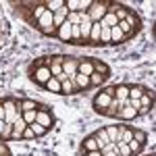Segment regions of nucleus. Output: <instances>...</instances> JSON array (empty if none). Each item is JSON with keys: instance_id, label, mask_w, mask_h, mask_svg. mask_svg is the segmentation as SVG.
I'll list each match as a JSON object with an SVG mask.
<instances>
[{"instance_id": "f257e3e1", "label": "nucleus", "mask_w": 156, "mask_h": 156, "mask_svg": "<svg viewBox=\"0 0 156 156\" xmlns=\"http://www.w3.org/2000/svg\"><path fill=\"white\" fill-rule=\"evenodd\" d=\"M12 11L23 23H27L29 27L36 29L40 17L46 12V2L44 0H37V2H31V0L29 2H12Z\"/></svg>"}, {"instance_id": "f03ea898", "label": "nucleus", "mask_w": 156, "mask_h": 156, "mask_svg": "<svg viewBox=\"0 0 156 156\" xmlns=\"http://www.w3.org/2000/svg\"><path fill=\"white\" fill-rule=\"evenodd\" d=\"M50 77H52V73H50V69L46 67L44 56H37V58H34L27 65V79L34 81L37 87H44Z\"/></svg>"}, {"instance_id": "7ed1b4c3", "label": "nucleus", "mask_w": 156, "mask_h": 156, "mask_svg": "<svg viewBox=\"0 0 156 156\" xmlns=\"http://www.w3.org/2000/svg\"><path fill=\"white\" fill-rule=\"evenodd\" d=\"M117 25H119V29L123 31V36H125V40H127V42H129V40H133V37L142 31V27H144L142 17L133 11V9H129L127 17H125V21H121V23H117Z\"/></svg>"}, {"instance_id": "20e7f679", "label": "nucleus", "mask_w": 156, "mask_h": 156, "mask_svg": "<svg viewBox=\"0 0 156 156\" xmlns=\"http://www.w3.org/2000/svg\"><path fill=\"white\" fill-rule=\"evenodd\" d=\"M36 123H40L42 127H46V129H52L54 125H56V115H54V110L48 106V104H40V108L36 110Z\"/></svg>"}, {"instance_id": "39448f33", "label": "nucleus", "mask_w": 156, "mask_h": 156, "mask_svg": "<svg viewBox=\"0 0 156 156\" xmlns=\"http://www.w3.org/2000/svg\"><path fill=\"white\" fill-rule=\"evenodd\" d=\"M36 29L42 34V36H46V37H54L56 36V29H54V12H50V11L44 12V15L40 17V21H37Z\"/></svg>"}, {"instance_id": "423d86ee", "label": "nucleus", "mask_w": 156, "mask_h": 156, "mask_svg": "<svg viewBox=\"0 0 156 156\" xmlns=\"http://www.w3.org/2000/svg\"><path fill=\"white\" fill-rule=\"evenodd\" d=\"M2 104H4V110H6V119H4V123H15V119H17V117H21L19 98L6 96V98H2Z\"/></svg>"}, {"instance_id": "0eeeda50", "label": "nucleus", "mask_w": 156, "mask_h": 156, "mask_svg": "<svg viewBox=\"0 0 156 156\" xmlns=\"http://www.w3.org/2000/svg\"><path fill=\"white\" fill-rule=\"evenodd\" d=\"M112 102V98L108 96L104 90H100L98 94H94V98H92V110L96 112V115H100V117H104V112H106L108 104Z\"/></svg>"}, {"instance_id": "6e6552de", "label": "nucleus", "mask_w": 156, "mask_h": 156, "mask_svg": "<svg viewBox=\"0 0 156 156\" xmlns=\"http://www.w3.org/2000/svg\"><path fill=\"white\" fill-rule=\"evenodd\" d=\"M108 11V0H92V4H90V9H87V17L98 23Z\"/></svg>"}, {"instance_id": "1a4fd4ad", "label": "nucleus", "mask_w": 156, "mask_h": 156, "mask_svg": "<svg viewBox=\"0 0 156 156\" xmlns=\"http://www.w3.org/2000/svg\"><path fill=\"white\" fill-rule=\"evenodd\" d=\"M154 110V90H146V94L140 98V108H137V117H146Z\"/></svg>"}, {"instance_id": "9d476101", "label": "nucleus", "mask_w": 156, "mask_h": 156, "mask_svg": "<svg viewBox=\"0 0 156 156\" xmlns=\"http://www.w3.org/2000/svg\"><path fill=\"white\" fill-rule=\"evenodd\" d=\"M77 65H79V56H73V54H62V73L73 79L75 73H77Z\"/></svg>"}, {"instance_id": "9b49d317", "label": "nucleus", "mask_w": 156, "mask_h": 156, "mask_svg": "<svg viewBox=\"0 0 156 156\" xmlns=\"http://www.w3.org/2000/svg\"><path fill=\"white\" fill-rule=\"evenodd\" d=\"M92 0H65V6L69 12H87Z\"/></svg>"}, {"instance_id": "f8f14e48", "label": "nucleus", "mask_w": 156, "mask_h": 156, "mask_svg": "<svg viewBox=\"0 0 156 156\" xmlns=\"http://www.w3.org/2000/svg\"><path fill=\"white\" fill-rule=\"evenodd\" d=\"M56 79L60 81V96H73V94H79V90L73 85V81L65 75V73H62L60 77H56Z\"/></svg>"}, {"instance_id": "ddd939ff", "label": "nucleus", "mask_w": 156, "mask_h": 156, "mask_svg": "<svg viewBox=\"0 0 156 156\" xmlns=\"http://www.w3.org/2000/svg\"><path fill=\"white\" fill-rule=\"evenodd\" d=\"M77 73H81V75H85V77H90V75L94 73V58H92V56H79Z\"/></svg>"}, {"instance_id": "4468645a", "label": "nucleus", "mask_w": 156, "mask_h": 156, "mask_svg": "<svg viewBox=\"0 0 156 156\" xmlns=\"http://www.w3.org/2000/svg\"><path fill=\"white\" fill-rule=\"evenodd\" d=\"M115 87V100H119L121 106H127V98H129V83H119Z\"/></svg>"}, {"instance_id": "2eb2a0df", "label": "nucleus", "mask_w": 156, "mask_h": 156, "mask_svg": "<svg viewBox=\"0 0 156 156\" xmlns=\"http://www.w3.org/2000/svg\"><path fill=\"white\" fill-rule=\"evenodd\" d=\"M54 40H58V42H62V44H69V42H71V23H69V21H65V23L56 29Z\"/></svg>"}, {"instance_id": "dca6fc26", "label": "nucleus", "mask_w": 156, "mask_h": 156, "mask_svg": "<svg viewBox=\"0 0 156 156\" xmlns=\"http://www.w3.org/2000/svg\"><path fill=\"white\" fill-rule=\"evenodd\" d=\"M92 150H98V142H96V137L90 133V135H85L83 140H81V144H79V154L92 152Z\"/></svg>"}, {"instance_id": "f3484780", "label": "nucleus", "mask_w": 156, "mask_h": 156, "mask_svg": "<svg viewBox=\"0 0 156 156\" xmlns=\"http://www.w3.org/2000/svg\"><path fill=\"white\" fill-rule=\"evenodd\" d=\"M27 127V123L23 121V117H17L15 123H12V133H11V140H21L23 137V131Z\"/></svg>"}, {"instance_id": "a211bd4d", "label": "nucleus", "mask_w": 156, "mask_h": 156, "mask_svg": "<svg viewBox=\"0 0 156 156\" xmlns=\"http://www.w3.org/2000/svg\"><path fill=\"white\" fill-rule=\"evenodd\" d=\"M135 117H137V110L133 106H129V104L127 106H121V110L117 112V121H133Z\"/></svg>"}, {"instance_id": "6ab92c4d", "label": "nucleus", "mask_w": 156, "mask_h": 156, "mask_svg": "<svg viewBox=\"0 0 156 156\" xmlns=\"http://www.w3.org/2000/svg\"><path fill=\"white\" fill-rule=\"evenodd\" d=\"M133 137V127H129L127 123H119V142L129 144Z\"/></svg>"}, {"instance_id": "aec40b11", "label": "nucleus", "mask_w": 156, "mask_h": 156, "mask_svg": "<svg viewBox=\"0 0 156 156\" xmlns=\"http://www.w3.org/2000/svg\"><path fill=\"white\" fill-rule=\"evenodd\" d=\"M71 81H73V85H75L79 92L92 90V87H90V77H85V75H81V73H75V77H73Z\"/></svg>"}, {"instance_id": "412c9836", "label": "nucleus", "mask_w": 156, "mask_h": 156, "mask_svg": "<svg viewBox=\"0 0 156 156\" xmlns=\"http://www.w3.org/2000/svg\"><path fill=\"white\" fill-rule=\"evenodd\" d=\"M148 85L144 83H129V100H140L146 94Z\"/></svg>"}, {"instance_id": "4be33fe9", "label": "nucleus", "mask_w": 156, "mask_h": 156, "mask_svg": "<svg viewBox=\"0 0 156 156\" xmlns=\"http://www.w3.org/2000/svg\"><path fill=\"white\" fill-rule=\"evenodd\" d=\"M127 40L123 36V31L119 29V25H115V27H110V46H121V44H125Z\"/></svg>"}, {"instance_id": "5701e85b", "label": "nucleus", "mask_w": 156, "mask_h": 156, "mask_svg": "<svg viewBox=\"0 0 156 156\" xmlns=\"http://www.w3.org/2000/svg\"><path fill=\"white\" fill-rule=\"evenodd\" d=\"M42 102L37 100H31V98H19V106H21V115L27 112V110H37Z\"/></svg>"}, {"instance_id": "b1692460", "label": "nucleus", "mask_w": 156, "mask_h": 156, "mask_svg": "<svg viewBox=\"0 0 156 156\" xmlns=\"http://www.w3.org/2000/svg\"><path fill=\"white\" fill-rule=\"evenodd\" d=\"M108 77H110L108 73H96L94 71L92 75H90V87H100L102 83L108 81Z\"/></svg>"}, {"instance_id": "393cba45", "label": "nucleus", "mask_w": 156, "mask_h": 156, "mask_svg": "<svg viewBox=\"0 0 156 156\" xmlns=\"http://www.w3.org/2000/svg\"><path fill=\"white\" fill-rule=\"evenodd\" d=\"M92 135L96 137V142H98V150H100V148H104V146L108 144V135H106V131H104V127L96 129V131L92 133Z\"/></svg>"}, {"instance_id": "a878e982", "label": "nucleus", "mask_w": 156, "mask_h": 156, "mask_svg": "<svg viewBox=\"0 0 156 156\" xmlns=\"http://www.w3.org/2000/svg\"><path fill=\"white\" fill-rule=\"evenodd\" d=\"M119 110H121V102L112 98V102L108 104L106 112H104V117H108V119H117V112H119Z\"/></svg>"}, {"instance_id": "bb28decb", "label": "nucleus", "mask_w": 156, "mask_h": 156, "mask_svg": "<svg viewBox=\"0 0 156 156\" xmlns=\"http://www.w3.org/2000/svg\"><path fill=\"white\" fill-rule=\"evenodd\" d=\"M104 131H106V135H108V142H115V144L119 142V123L104 127Z\"/></svg>"}, {"instance_id": "cd10ccee", "label": "nucleus", "mask_w": 156, "mask_h": 156, "mask_svg": "<svg viewBox=\"0 0 156 156\" xmlns=\"http://www.w3.org/2000/svg\"><path fill=\"white\" fill-rule=\"evenodd\" d=\"M44 90H48L50 94H58L60 96V81L56 77H50L48 81H46V85H44Z\"/></svg>"}, {"instance_id": "c85d7f7f", "label": "nucleus", "mask_w": 156, "mask_h": 156, "mask_svg": "<svg viewBox=\"0 0 156 156\" xmlns=\"http://www.w3.org/2000/svg\"><path fill=\"white\" fill-rule=\"evenodd\" d=\"M44 2H46V11L50 12H56L65 6V0H44Z\"/></svg>"}, {"instance_id": "c756f323", "label": "nucleus", "mask_w": 156, "mask_h": 156, "mask_svg": "<svg viewBox=\"0 0 156 156\" xmlns=\"http://www.w3.org/2000/svg\"><path fill=\"white\" fill-rule=\"evenodd\" d=\"M100 25H104V27H115V25H117V17H115V12H106V15L100 19Z\"/></svg>"}, {"instance_id": "7c9ffc66", "label": "nucleus", "mask_w": 156, "mask_h": 156, "mask_svg": "<svg viewBox=\"0 0 156 156\" xmlns=\"http://www.w3.org/2000/svg\"><path fill=\"white\" fill-rule=\"evenodd\" d=\"M129 9H131V6H127V4H119V9L115 11V17H117V23H121V21H125V17H127V12H129Z\"/></svg>"}, {"instance_id": "2f4dec72", "label": "nucleus", "mask_w": 156, "mask_h": 156, "mask_svg": "<svg viewBox=\"0 0 156 156\" xmlns=\"http://www.w3.org/2000/svg\"><path fill=\"white\" fill-rule=\"evenodd\" d=\"M94 71H96V73H108V75H110V67H108L104 60L94 58Z\"/></svg>"}, {"instance_id": "473e14b6", "label": "nucleus", "mask_w": 156, "mask_h": 156, "mask_svg": "<svg viewBox=\"0 0 156 156\" xmlns=\"http://www.w3.org/2000/svg\"><path fill=\"white\" fill-rule=\"evenodd\" d=\"M100 44L102 46H110V27H104L100 29Z\"/></svg>"}, {"instance_id": "72a5a7b5", "label": "nucleus", "mask_w": 156, "mask_h": 156, "mask_svg": "<svg viewBox=\"0 0 156 156\" xmlns=\"http://www.w3.org/2000/svg\"><path fill=\"white\" fill-rule=\"evenodd\" d=\"M133 140L140 142L142 146H146L148 144V133H146L144 129H133Z\"/></svg>"}, {"instance_id": "f704fd0d", "label": "nucleus", "mask_w": 156, "mask_h": 156, "mask_svg": "<svg viewBox=\"0 0 156 156\" xmlns=\"http://www.w3.org/2000/svg\"><path fill=\"white\" fill-rule=\"evenodd\" d=\"M127 146H129V150H131V156H140V154H142V150H144V146L140 144V142H135L133 137H131V142H129Z\"/></svg>"}, {"instance_id": "c9c22d12", "label": "nucleus", "mask_w": 156, "mask_h": 156, "mask_svg": "<svg viewBox=\"0 0 156 156\" xmlns=\"http://www.w3.org/2000/svg\"><path fill=\"white\" fill-rule=\"evenodd\" d=\"M29 127H31V131L36 133V137H44V135L48 133V129H46V127H42L40 123H36V121H34V123H31Z\"/></svg>"}, {"instance_id": "e433bc0d", "label": "nucleus", "mask_w": 156, "mask_h": 156, "mask_svg": "<svg viewBox=\"0 0 156 156\" xmlns=\"http://www.w3.org/2000/svg\"><path fill=\"white\" fill-rule=\"evenodd\" d=\"M117 152H119V156H131V150H129V146L123 144V142H117Z\"/></svg>"}, {"instance_id": "4c0bfd02", "label": "nucleus", "mask_w": 156, "mask_h": 156, "mask_svg": "<svg viewBox=\"0 0 156 156\" xmlns=\"http://www.w3.org/2000/svg\"><path fill=\"white\" fill-rule=\"evenodd\" d=\"M21 117H23V121L27 123V125H31V123L36 121V110H27V112H23Z\"/></svg>"}, {"instance_id": "58836bf2", "label": "nucleus", "mask_w": 156, "mask_h": 156, "mask_svg": "<svg viewBox=\"0 0 156 156\" xmlns=\"http://www.w3.org/2000/svg\"><path fill=\"white\" fill-rule=\"evenodd\" d=\"M0 156H12L11 148L6 146V142H2V140H0Z\"/></svg>"}, {"instance_id": "ea45409f", "label": "nucleus", "mask_w": 156, "mask_h": 156, "mask_svg": "<svg viewBox=\"0 0 156 156\" xmlns=\"http://www.w3.org/2000/svg\"><path fill=\"white\" fill-rule=\"evenodd\" d=\"M21 140H36V133L31 131V127H29V125L25 127V131H23V137H21Z\"/></svg>"}, {"instance_id": "a19ab883", "label": "nucleus", "mask_w": 156, "mask_h": 156, "mask_svg": "<svg viewBox=\"0 0 156 156\" xmlns=\"http://www.w3.org/2000/svg\"><path fill=\"white\" fill-rule=\"evenodd\" d=\"M79 156H102V154H100V150H92V152H83Z\"/></svg>"}, {"instance_id": "79ce46f5", "label": "nucleus", "mask_w": 156, "mask_h": 156, "mask_svg": "<svg viewBox=\"0 0 156 156\" xmlns=\"http://www.w3.org/2000/svg\"><path fill=\"white\" fill-rule=\"evenodd\" d=\"M6 119V110H4V104H0V121Z\"/></svg>"}, {"instance_id": "37998d69", "label": "nucleus", "mask_w": 156, "mask_h": 156, "mask_svg": "<svg viewBox=\"0 0 156 156\" xmlns=\"http://www.w3.org/2000/svg\"><path fill=\"white\" fill-rule=\"evenodd\" d=\"M102 156H119V152L117 150H112V152H100Z\"/></svg>"}, {"instance_id": "c03bdc74", "label": "nucleus", "mask_w": 156, "mask_h": 156, "mask_svg": "<svg viewBox=\"0 0 156 156\" xmlns=\"http://www.w3.org/2000/svg\"><path fill=\"white\" fill-rule=\"evenodd\" d=\"M2 129H4V121H0V135H2Z\"/></svg>"}, {"instance_id": "a18cd8bd", "label": "nucleus", "mask_w": 156, "mask_h": 156, "mask_svg": "<svg viewBox=\"0 0 156 156\" xmlns=\"http://www.w3.org/2000/svg\"><path fill=\"white\" fill-rule=\"evenodd\" d=\"M148 156H156V154H154V152H152V154H148Z\"/></svg>"}, {"instance_id": "49530a36", "label": "nucleus", "mask_w": 156, "mask_h": 156, "mask_svg": "<svg viewBox=\"0 0 156 156\" xmlns=\"http://www.w3.org/2000/svg\"><path fill=\"white\" fill-rule=\"evenodd\" d=\"M2 23H4V21H2V19H0V25H2Z\"/></svg>"}, {"instance_id": "de8ad7c7", "label": "nucleus", "mask_w": 156, "mask_h": 156, "mask_svg": "<svg viewBox=\"0 0 156 156\" xmlns=\"http://www.w3.org/2000/svg\"><path fill=\"white\" fill-rule=\"evenodd\" d=\"M0 104H2V98H0Z\"/></svg>"}]
</instances>
